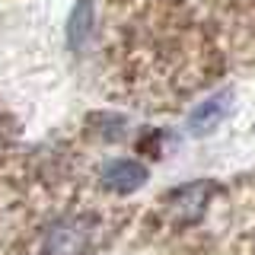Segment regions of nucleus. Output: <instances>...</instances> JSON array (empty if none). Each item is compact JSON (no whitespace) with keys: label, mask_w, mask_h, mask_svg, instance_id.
I'll use <instances>...</instances> for the list:
<instances>
[{"label":"nucleus","mask_w":255,"mask_h":255,"mask_svg":"<svg viewBox=\"0 0 255 255\" xmlns=\"http://www.w3.org/2000/svg\"><path fill=\"white\" fill-rule=\"evenodd\" d=\"M86 246H90V227L77 217L54 220L45 233V255H83Z\"/></svg>","instance_id":"1"},{"label":"nucleus","mask_w":255,"mask_h":255,"mask_svg":"<svg viewBox=\"0 0 255 255\" xmlns=\"http://www.w3.org/2000/svg\"><path fill=\"white\" fill-rule=\"evenodd\" d=\"M211 191H214L211 182H191V185H182L179 191H172V198H169L172 220L175 223H195V220H201Z\"/></svg>","instance_id":"2"},{"label":"nucleus","mask_w":255,"mask_h":255,"mask_svg":"<svg viewBox=\"0 0 255 255\" xmlns=\"http://www.w3.org/2000/svg\"><path fill=\"white\" fill-rule=\"evenodd\" d=\"M102 179H106L109 188L128 195V191H137L147 182V166H140L137 159H112L102 169Z\"/></svg>","instance_id":"3"},{"label":"nucleus","mask_w":255,"mask_h":255,"mask_svg":"<svg viewBox=\"0 0 255 255\" xmlns=\"http://www.w3.org/2000/svg\"><path fill=\"white\" fill-rule=\"evenodd\" d=\"M230 99H233L230 90H220V93H214L211 99H204L201 106L188 115L191 134H204V131H211V128H217L223 118H227V112H230Z\"/></svg>","instance_id":"4"},{"label":"nucleus","mask_w":255,"mask_h":255,"mask_svg":"<svg viewBox=\"0 0 255 255\" xmlns=\"http://www.w3.org/2000/svg\"><path fill=\"white\" fill-rule=\"evenodd\" d=\"M93 26H96L93 0H77L74 10H70V19H67V45H70V51H83L86 42H90V35H93Z\"/></svg>","instance_id":"5"}]
</instances>
